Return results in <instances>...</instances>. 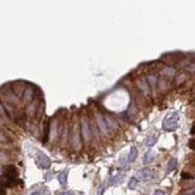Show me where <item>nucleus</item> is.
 I'll return each instance as SVG.
<instances>
[{
  "mask_svg": "<svg viewBox=\"0 0 195 195\" xmlns=\"http://www.w3.org/2000/svg\"><path fill=\"white\" fill-rule=\"evenodd\" d=\"M189 147H190L192 150H194V140H190V142H189Z\"/></svg>",
  "mask_w": 195,
  "mask_h": 195,
  "instance_id": "nucleus-18",
  "label": "nucleus"
},
{
  "mask_svg": "<svg viewBox=\"0 0 195 195\" xmlns=\"http://www.w3.org/2000/svg\"><path fill=\"white\" fill-rule=\"evenodd\" d=\"M0 195H6V190L3 187H0Z\"/></svg>",
  "mask_w": 195,
  "mask_h": 195,
  "instance_id": "nucleus-15",
  "label": "nucleus"
},
{
  "mask_svg": "<svg viewBox=\"0 0 195 195\" xmlns=\"http://www.w3.org/2000/svg\"><path fill=\"white\" fill-rule=\"evenodd\" d=\"M154 195H165V193H164L163 190H157V192L154 193Z\"/></svg>",
  "mask_w": 195,
  "mask_h": 195,
  "instance_id": "nucleus-16",
  "label": "nucleus"
},
{
  "mask_svg": "<svg viewBox=\"0 0 195 195\" xmlns=\"http://www.w3.org/2000/svg\"><path fill=\"white\" fill-rule=\"evenodd\" d=\"M1 112H4V109H3V106L0 105V113H1Z\"/></svg>",
  "mask_w": 195,
  "mask_h": 195,
  "instance_id": "nucleus-21",
  "label": "nucleus"
},
{
  "mask_svg": "<svg viewBox=\"0 0 195 195\" xmlns=\"http://www.w3.org/2000/svg\"><path fill=\"white\" fill-rule=\"evenodd\" d=\"M155 142H157V137L155 136H151V137H148V140H147V146L152 147V146L155 145Z\"/></svg>",
  "mask_w": 195,
  "mask_h": 195,
  "instance_id": "nucleus-14",
  "label": "nucleus"
},
{
  "mask_svg": "<svg viewBox=\"0 0 195 195\" xmlns=\"http://www.w3.org/2000/svg\"><path fill=\"white\" fill-rule=\"evenodd\" d=\"M123 178H124V176L117 175V176H115L113 178L111 179V184H113V186H116V184H119V183L123 182Z\"/></svg>",
  "mask_w": 195,
  "mask_h": 195,
  "instance_id": "nucleus-11",
  "label": "nucleus"
},
{
  "mask_svg": "<svg viewBox=\"0 0 195 195\" xmlns=\"http://www.w3.org/2000/svg\"><path fill=\"white\" fill-rule=\"evenodd\" d=\"M81 125H82V135H83V137L86 138V140H89V138L92 137V131H90V128H89V124H88V121L86 119V118H83V119L81 121Z\"/></svg>",
  "mask_w": 195,
  "mask_h": 195,
  "instance_id": "nucleus-2",
  "label": "nucleus"
},
{
  "mask_svg": "<svg viewBox=\"0 0 195 195\" xmlns=\"http://www.w3.org/2000/svg\"><path fill=\"white\" fill-rule=\"evenodd\" d=\"M81 195H82V194H81Z\"/></svg>",
  "mask_w": 195,
  "mask_h": 195,
  "instance_id": "nucleus-22",
  "label": "nucleus"
},
{
  "mask_svg": "<svg viewBox=\"0 0 195 195\" xmlns=\"http://www.w3.org/2000/svg\"><path fill=\"white\" fill-rule=\"evenodd\" d=\"M137 183H138L137 178H136V177H131L130 181H129V188H130V189H135L136 186H137Z\"/></svg>",
  "mask_w": 195,
  "mask_h": 195,
  "instance_id": "nucleus-12",
  "label": "nucleus"
},
{
  "mask_svg": "<svg viewBox=\"0 0 195 195\" xmlns=\"http://www.w3.org/2000/svg\"><path fill=\"white\" fill-rule=\"evenodd\" d=\"M176 166H177V160L175 158H172V159H170V161H169V164H167V171H173L176 169Z\"/></svg>",
  "mask_w": 195,
  "mask_h": 195,
  "instance_id": "nucleus-10",
  "label": "nucleus"
},
{
  "mask_svg": "<svg viewBox=\"0 0 195 195\" xmlns=\"http://www.w3.org/2000/svg\"><path fill=\"white\" fill-rule=\"evenodd\" d=\"M32 195H41V193L40 192H34V193H32Z\"/></svg>",
  "mask_w": 195,
  "mask_h": 195,
  "instance_id": "nucleus-20",
  "label": "nucleus"
},
{
  "mask_svg": "<svg viewBox=\"0 0 195 195\" xmlns=\"http://www.w3.org/2000/svg\"><path fill=\"white\" fill-rule=\"evenodd\" d=\"M61 195H72V192H70V190H66V192H64Z\"/></svg>",
  "mask_w": 195,
  "mask_h": 195,
  "instance_id": "nucleus-19",
  "label": "nucleus"
},
{
  "mask_svg": "<svg viewBox=\"0 0 195 195\" xmlns=\"http://www.w3.org/2000/svg\"><path fill=\"white\" fill-rule=\"evenodd\" d=\"M38 164L42 169H48L51 166V160L47 155L43 154V153H39L38 154Z\"/></svg>",
  "mask_w": 195,
  "mask_h": 195,
  "instance_id": "nucleus-3",
  "label": "nucleus"
},
{
  "mask_svg": "<svg viewBox=\"0 0 195 195\" xmlns=\"http://www.w3.org/2000/svg\"><path fill=\"white\" fill-rule=\"evenodd\" d=\"M136 157H137V150L136 147H131L130 150V153H129V163H134L136 160Z\"/></svg>",
  "mask_w": 195,
  "mask_h": 195,
  "instance_id": "nucleus-8",
  "label": "nucleus"
},
{
  "mask_svg": "<svg viewBox=\"0 0 195 195\" xmlns=\"http://www.w3.org/2000/svg\"><path fill=\"white\" fill-rule=\"evenodd\" d=\"M178 121L179 115L177 112H172V113L167 115L163 122V129L166 131H175L178 128Z\"/></svg>",
  "mask_w": 195,
  "mask_h": 195,
  "instance_id": "nucleus-1",
  "label": "nucleus"
},
{
  "mask_svg": "<svg viewBox=\"0 0 195 195\" xmlns=\"http://www.w3.org/2000/svg\"><path fill=\"white\" fill-rule=\"evenodd\" d=\"M147 82H148V84H150L151 87L152 86H154L155 83H157V77L155 76H147Z\"/></svg>",
  "mask_w": 195,
  "mask_h": 195,
  "instance_id": "nucleus-13",
  "label": "nucleus"
},
{
  "mask_svg": "<svg viewBox=\"0 0 195 195\" xmlns=\"http://www.w3.org/2000/svg\"><path fill=\"white\" fill-rule=\"evenodd\" d=\"M59 183L61 186H66V183H68V172H61L59 175Z\"/></svg>",
  "mask_w": 195,
  "mask_h": 195,
  "instance_id": "nucleus-9",
  "label": "nucleus"
},
{
  "mask_svg": "<svg viewBox=\"0 0 195 195\" xmlns=\"http://www.w3.org/2000/svg\"><path fill=\"white\" fill-rule=\"evenodd\" d=\"M5 176H7L10 178H14L16 179L17 177V170H16V167L12 166V165H10V166H6L5 167V173H4Z\"/></svg>",
  "mask_w": 195,
  "mask_h": 195,
  "instance_id": "nucleus-6",
  "label": "nucleus"
},
{
  "mask_svg": "<svg viewBox=\"0 0 195 195\" xmlns=\"http://www.w3.org/2000/svg\"><path fill=\"white\" fill-rule=\"evenodd\" d=\"M155 158V154L153 151H148L145 155H143V164H150L151 161L154 160Z\"/></svg>",
  "mask_w": 195,
  "mask_h": 195,
  "instance_id": "nucleus-7",
  "label": "nucleus"
},
{
  "mask_svg": "<svg viewBox=\"0 0 195 195\" xmlns=\"http://www.w3.org/2000/svg\"><path fill=\"white\" fill-rule=\"evenodd\" d=\"M182 177L183 178H192V176L189 173H182Z\"/></svg>",
  "mask_w": 195,
  "mask_h": 195,
  "instance_id": "nucleus-17",
  "label": "nucleus"
},
{
  "mask_svg": "<svg viewBox=\"0 0 195 195\" xmlns=\"http://www.w3.org/2000/svg\"><path fill=\"white\" fill-rule=\"evenodd\" d=\"M0 184H1L3 187H13L14 184H16V179L3 175V176H0Z\"/></svg>",
  "mask_w": 195,
  "mask_h": 195,
  "instance_id": "nucleus-4",
  "label": "nucleus"
},
{
  "mask_svg": "<svg viewBox=\"0 0 195 195\" xmlns=\"http://www.w3.org/2000/svg\"><path fill=\"white\" fill-rule=\"evenodd\" d=\"M138 175H140V177L143 181H151V179L154 177V173H153V171L150 170V169H143V170L138 172Z\"/></svg>",
  "mask_w": 195,
  "mask_h": 195,
  "instance_id": "nucleus-5",
  "label": "nucleus"
}]
</instances>
